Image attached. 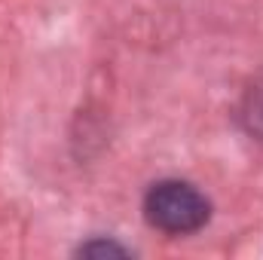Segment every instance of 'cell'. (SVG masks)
Here are the masks:
<instances>
[{
  "label": "cell",
  "mask_w": 263,
  "mask_h": 260,
  "mask_svg": "<svg viewBox=\"0 0 263 260\" xmlns=\"http://www.w3.org/2000/svg\"><path fill=\"white\" fill-rule=\"evenodd\" d=\"M80 254L83 257H126L129 251L117 242H89V245L80 248Z\"/></svg>",
  "instance_id": "cell-2"
},
{
  "label": "cell",
  "mask_w": 263,
  "mask_h": 260,
  "mask_svg": "<svg viewBox=\"0 0 263 260\" xmlns=\"http://www.w3.org/2000/svg\"><path fill=\"white\" fill-rule=\"evenodd\" d=\"M144 217L150 220V227L162 233L187 236L208 224L211 205L196 187L184 181H159L150 187V193L144 199Z\"/></svg>",
  "instance_id": "cell-1"
}]
</instances>
